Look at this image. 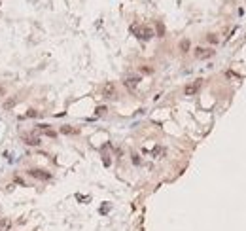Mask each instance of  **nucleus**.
Listing matches in <instances>:
<instances>
[{
    "label": "nucleus",
    "mask_w": 246,
    "mask_h": 231,
    "mask_svg": "<svg viewBox=\"0 0 246 231\" xmlns=\"http://www.w3.org/2000/svg\"><path fill=\"white\" fill-rule=\"evenodd\" d=\"M131 30L135 32V34H136L140 40H150V38H153V36H155V32H153V29H152V27H136V25H133V27H131Z\"/></svg>",
    "instance_id": "f257e3e1"
},
{
    "label": "nucleus",
    "mask_w": 246,
    "mask_h": 231,
    "mask_svg": "<svg viewBox=\"0 0 246 231\" xmlns=\"http://www.w3.org/2000/svg\"><path fill=\"white\" fill-rule=\"evenodd\" d=\"M36 135H46V137H49V138H55L57 137V133H55V131L49 127V125H46V123H40V125H36V131H34Z\"/></svg>",
    "instance_id": "f03ea898"
},
{
    "label": "nucleus",
    "mask_w": 246,
    "mask_h": 231,
    "mask_svg": "<svg viewBox=\"0 0 246 231\" xmlns=\"http://www.w3.org/2000/svg\"><path fill=\"white\" fill-rule=\"evenodd\" d=\"M23 140L27 142L29 146H40V144H42V138H40V135H36V133H30V135L25 133V135H23Z\"/></svg>",
    "instance_id": "7ed1b4c3"
},
{
    "label": "nucleus",
    "mask_w": 246,
    "mask_h": 231,
    "mask_svg": "<svg viewBox=\"0 0 246 231\" xmlns=\"http://www.w3.org/2000/svg\"><path fill=\"white\" fill-rule=\"evenodd\" d=\"M29 174H30L32 178H38V180H49L51 178V174L48 171H42V169H30Z\"/></svg>",
    "instance_id": "20e7f679"
},
{
    "label": "nucleus",
    "mask_w": 246,
    "mask_h": 231,
    "mask_svg": "<svg viewBox=\"0 0 246 231\" xmlns=\"http://www.w3.org/2000/svg\"><path fill=\"white\" fill-rule=\"evenodd\" d=\"M102 97L104 98H114L116 97V85L112 83V82H106L102 85Z\"/></svg>",
    "instance_id": "39448f33"
},
{
    "label": "nucleus",
    "mask_w": 246,
    "mask_h": 231,
    "mask_svg": "<svg viewBox=\"0 0 246 231\" xmlns=\"http://www.w3.org/2000/svg\"><path fill=\"white\" fill-rule=\"evenodd\" d=\"M214 55V49L212 48H197L195 49V57L197 59H210Z\"/></svg>",
    "instance_id": "423d86ee"
},
{
    "label": "nucleus",
    "mask_w": 246,
    "mask_h": 231,
    "mask_svg": "<svg viewBox=\"0 0 246 231\" xmlns=\"http://www.w3.org/2000/svg\"><path fill=\"white\" fill-rule=\"evenodd\" d=\"M201 83H203V80H195L193 83H189V85H186V89H184V93L187 95V97H191V95H195L199 89H201Z\"/></svg>",
    "instance_id": "0eeeda50"
},
{
    "label": "nucleus",
    "mask_w": 246,
    "mask_h": 231,
    "mask_svg": "<svg viewBox=\"0 0 246 231\" xmlns=\"http://www.w3.org/2000/svg\"><path fill=\"white\" fill-rule=\"evenodd\" d=\"M138 82H140V76H129V78L123 82V83H125V87H127L129 91H135L136 85H138Z\"/></svg>",
    "instance_id": "6e6552de"
},
{
    "label": "nucleus",
    "mask_w": 246,
    "mask_h": 231,
    "mask_svg": "<svg viewBox=\"0 0 246 231\" xmlns=\"http://www.w3.org/2000/svg\"><path fill=\"white\" fill-rule=\"evenodd\" d=\"M61 133L63 135H78V129H74L70 125H64V127H61Z\"/></svg>",
    "instance_id": "1a4fd4ad"
},
{
    "label": "nucleus",
    "mask_w": 246,
    "mask_h": 231,
    "mask_svg": "<svg viewBox=\"0 0 246 231\" xmlns=\"http://www.w3.org/2000/svg\"><path fill=\"white\" fill-rule=\"evenodd\" d=\"M10 225H12V222L8 218H0V231H8Z\"/></svg>",
    "instance_id": "9d476101"
},
{
    "label": "nucleus",
    "mask_w": 246,
    "mask_h": 231,
    "mask_svg": "<svg viewBox=\"0 0 246 231\" xmlns=\"http://www.w3.org/2000/svg\"><path fill=\"white\" fill-rule=\"evenodd\" d=\"M180 51H182V53H187V51H189V40H187V38H184V40L180 42Z\"/></svg>",
    "instance_id": "9b49d317"
},
{
    "label": "nucleus",
    "mask_w": 246,
    "mask_h": 231,
    "mask_svg": "<svg viewBox=\"0 0 246 231\" xmlns=\"http://www.w3.org/2000/svg\"><path fill=\"white\" fill-rule=\"evenodd\" d=\"M163 153H165V150H163V148H159V146H157V148L153 150V156H155V157H161Z\"/></svg>",
    "instance_id": "f8f14e48"
},
{
    "label": "nucleus",
    "mask_w": 246,
    "mask_h": 231,
    "mask_svg": "<svg viewBox=\"0 0 246 231\" xmlns=\"http://www.w3.org/2000/svg\"><path fill=\"white\" fill-rule=\"evenodd\" d=\"M140 72H142V74H152L153 68H152V67H140Z\"/></svg>",
    "instance_id": "ddd939ff"
},
{
    "label": "nucleus",
    "mask_w": 246,
    "mask_h": 231,
    "mask_svg": "<svg viewBox=\"0 0 246 231\" xmlns=\"http://www.w3.org/2000/svg\"><path fill=\"white\" fill-rule=\"evenodd\" d=\"M206 40H208L210 44H216V42H218V36H216V34H208V36H206Z\"/></svg>",
    "instance_id": "4468645a"
},
{
    "label": "nucleus",
    "mask_w": 246,
    "mask_h": 231,
    "mask_svg": "<svg viewBox=\"0 0 246 231\" xmlns=\"http://www.w3.org/2000/svg\"><path fill=\"white\" fill-rule=\"evenodd\" d=\"M157 34H159V36L165 34V27H163V23H157Z\"/></svg>",
    "instance_id": "2eb2a0df"
},
{
    "label": "nucleus",
    "mask_w": 246,
    "mask_h": 231,
    "mask_svg": "<svg viewBox=\"0 0 246 231\" xmlns=\"http://www.w3.org/2000/svg\"><path fill=\"white\" fill-rule=\"evenodd\" d=\"M29 117H36L38 116V112H36V110H29V114H27Z\"/></svg>",
    "instance_id": "dca6fc26"
},
{
    "label": "nucleus",
    "mask_w": 246,
    "mask_h": 231,
    "mask_svg": "<svg viewBox=\"0 0 246 231\" xmlns=\"http://www.w3.org/2000/svg\"><path fill=\"white\" fill-rule=\"evenodd\" d=\"M15 104V101H8V102H4V108H12Z\"/></svg>",
    "instance_id": "f3484780"
},
{
    "label": "nucleus",
    "mask_w": 246,
    "mask_h": 231,
    "mask_svg": "<svg viewBox=\"0 0 246 231\" xmlns=\"http://www.w3.org/2000/svg\"><path fill=\"white\" fill-rule=\"evenodd\" d=\"M133 163L138 165V163H140V157H138V156H133Z\"/></svg>",
    "instance_id": "a211bd4d"
},
{
    "label": "nucleus",
    "mask_w": 246,
    "mask_h": 231,
    "mask_svg": "<svg viewBox=\"0 0 246 231\" xmlns=\"http://www.w3.org/2000/svg\"><path fill=\"white\" fill-rule=\"evenodd\" d=\"M106 112V108L104 106H100V108H97V114H104Z\"/></svg>",
    "instance_id": "6ab92c4d"
},
{
    "label": "nucleus",
    "mask_w": 246,
    "mask_h": 231,
    "mask_svg": "<svg viewBox=\"0 0 246 231\" xmlns=\"http://www.w3.org/2000/svg\"><path fill=\"white\" fill-rule=\"evenodd\" d=\"M4 93H6V89H4L2 85H0V95H4Z\"/></svg>",
    "instance_id": "aec40b11"
}]
</instances>
